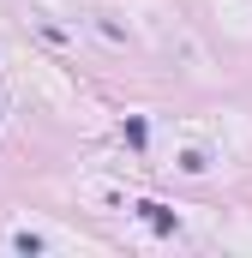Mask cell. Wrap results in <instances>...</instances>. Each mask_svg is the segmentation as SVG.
<instances>
[{
	"label": "cell",
	"instance_id": "obj_1",
	"mask_svg": "<svg viewBox=\"0 0 252 258\" xmlns=\"http://www.w3.org/2000/svg\"><path fill=\"white\" fill-rule=\"evenodd\" d=\"M132 210H138V216H144V222H150L156 234H180V216H174L168 204H156V198H144V204H132Z\"/></svg>",
	"mask_w": 252,
	"mask_h": 258
},
{
	"label": "cell",
	"instance_id": "obj_2",
	"mask_svg": "<svg viewBox=\"0 0 252 258\" xmlns=\"http://www.w3.org/2000/svg\"><path fill=\"white\" fill-rule=\"evenodd\" d=\"M180 168H186V174H204V168H210V156H204V150H186V156H180Z\"/></svg>",
	"mask_w": 252,
	"mask_h": 258
}]
</instances>
